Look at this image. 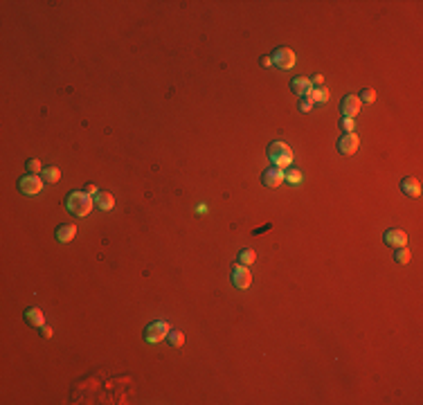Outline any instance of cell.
<instances>
[{"label": "cell", "instance_id": "obj_1", "mask_svg": "<svg viewBox=\"0 0 423 405\" xmlns=\"http://www.w3.org/2000/svg\"><path fill=\"white\" fill-rule=\"evenodd\" d=\"M63 207L74 216H88L95 207V198L86 191H72V194H68Z\"/></svg>", "mask_w": 423, "mask_h": 405}, {"label": "cell", "instance_id": "obj_2", "mask_svg": "<svg viewBox=\"0 0 423 405\" xmlns=\"http://www.w3.org/2000/svg\"><path fill=\"white\" fill-rule=\"evenodd\" d=\"M268 158L273 162L275 167H288L293 162V149L288 147L286 142H273L270 147H268Z\"/></svg>", "mask_w": 423, "mask_h": 405}, {"label": "cell", "instance_id": "obj_3", "mask_svg": "<svg viewBox=\"0 0 423 405\" xmlns=\"http://www.w3.org/2000/svg\"><path fill=\"white\" fill-rule=\"evenodd\" d=\"M171 327L167 322H162V320H156V322H151L149 327L144 329V340L149 342V345H158V342H162L167 336H169Z\"/></svg>", "mask_w": 423, "mask_h": 405}, {"label": "cell", "instance_id": "obj_4", "mask_svg": "<svg viewBox=\"0 0 423 405\" xmlns=\"http://www.w3.org/2000/svg\"><path fill=\"white\" fill-rule=\"evenodd\" d=\"M273 63L277 65V68H282V70H291V68H295V61H297V57H295V52H293L291 48H277L273 52Z\"/></svg>", "mask_w": 423, "mask_h": 405}, {"label": "cell", "instance_id": "obj_5", "mask_svg": "<svg viewBox=\"0 0 423 405\" xmlns=\"http://www.w3.org/2000/svg\"><path fill=\"white\" fill-rule=\"evenodd\" d=\"M43 185H45V180H43V178H39V176H34V174H29V176H25V178H20V180H18V189L23 191L25 196L41 194Z\"/></svg>", "mask_w": 423, "mask_h": 405}, {"label": "cell", "instance_id": "obj_6", "mask_svg": "<svg viewBox=\"0 0 423 405\" xmlns=\"http://www.w3.org/2000/svg\"><path fill=\"white\" fill-rule=\"evenodd\" d=\"M360 147V137L356 135V133H345V135L338 140V151L342 153V156H354L356 151H358Z\"/></svg>", "mask_w": 423, "mask_h": 405}, {"label": "cell", "instance_id": "obj_7", "mask_svg": "<svg viewBox=\"0 0 423 405\" xmlns=\"http://www.w3.org/2000/svg\"><path fill=\"white\" fill-rule=\"evenodd\" d=\"M232 284L237 288H250V284H252V275H250V270H248V266H234L232 268Z\"/></svg>", "mask_w": 423, "mask_h": 405}, {"label": "cell", "instance_id": "obj_8", "mask_svg": "<svg viewBox=\"0 0 423 405\" xmlns=\"http://www.w3.org/2000/svg\"><path fill=\"white\" fill-rule=\"evenodd\" d=\"M261 182L266 187H273L275 189V187H279L284 182V171L279 169V167H268V169L261 174Z\"/></svg>", "mask_w": 423, "mask_h": 405}, {"label": "cell", "instance_id": "obj_9", "mask_svg": "<svg viewBox=\"0 0 423 405\" xmlns=\"http://www.w3.org/2000/svg\"><path fill=\"white\" fill-rule=\"evenodd\" d=\"M360 99L356 97V95H347L345 99H342V104H340V111H342V115L345 117H349V119H354L356 115L360 113Z\"/></svg>", "mask_w": 423, "mask_h": 405}, {"label": "cell", "instance_id": "obj_10", "mask_svg": "<svg viewBox=\"0 0 423 405\" xmlns=\"http://www.w3.org/2000/svg\"><path fill=\"white\" fill-rule=\"evenodd\" d=\"M383 239H385V243L392 245V248H405V243H408V234H405L403 230H399V228L387 230Z\"/></svg>", "mask_w": 423, "mask_h": 405}, {"label": "cell", "instance_id": "obj_11", "mask_svg": "<svg viewBox=\"0 0 423 405\" xmlns=\"http://www.w3.org/2000/svg\"><path fill=\"white\" fill-rule=\"evenodd\" d=\"M291 90L295 95H300V97H308V93L313 90V86H311V79H306V77H295L291 81Z\"/></svg>", "mask_w": 423, "mask_h": 405}, {"label": "cell", "instance_id": "obj_12", "mask_svg": "<svg viewBox=\"0 0 423 405\" xmlns=\"http://www.w3.org/2000/svg\"><path fill=\"white\" fill-rule=\"evenodd\" d=\"M401 189H403V194H405V196H412V198H419V196H421V182H419L417 178L408 176V178H403V180H401Z\"/></svg>", "mask_w": 423, "mask_h": 405}, {"label": "cell", "instance_id": "obj_13", "mask_svg": "<svg viewBox=\"0 0 423 405\" xmlns=\"http://www.w3.org/2000/svg\"><path fill=\"white\" fill-rule=\"evenodd\" d=\"M74 236H77V225L63 223L57 228V241H61V243H70Z\"/></svg>", "mask_w": 423, "mask_h": 405}, {"label": "cell", "instance_id": "obj_14", "mask_svg": "<svg viewBox=\"0 0 423 405\" xmlns=\"http://www.w3.org/2000/svg\"><path fill=\"white\" fill-rule=\"evenodd\" d=\"M25 320H27V324H32V327H43L45 324V315L41 308H27L25 311Z\"/></svg>", "mask_w": 423, "mask_h": 405}, {"label": "cell", "instance_id": "obj_15", "mask_svg": "<svg viewBox=\"0 0 423 405\" xmlns=\"http://www.w3.org/2000/svg\"><path fill=\"white\" fill-rule=\"evenodd\" d=\"M95 205L99 207V210H113L115 207V198H113V194H108V191H99L97 196H95Z\"/></svg>", "mask_w": 423, "mask_h": 405}, {"label": "cell", "instance_id": "obj_16", "mask_svg": "<svg viewBox=\"0 0 423 405\" xmlns=\"http://www.w3.org/2000/svg\"><path fill=\"white\" fill-rule=\"evenodd\" d=\"M41 178H43L45 182H50V185H54V182L61 180V169H59V167H45Z\"/></svg>", "mask_w": 423, "mask_h": 405}, {"label": "cell", "instance_id": "obj_17", "mask_svg": "<svg viewBox=\"0 0 423 405\" xmlns=\"http://www.w3.org/2000/svg\"><path fill=\"white\" fill-rule=\"evenodd\" d=\"M254 259H257V254H254V250H250V248H243L241 252H239V264L241 266L254 264Z\"/></svg>", "mask_w": 423, "mask_h": 405}, {"label": "cell", "instance_id": "obj_18", "mask_svg": "<svg viewBox=\"0 0 423 405\" xmlns=\"http://www.w3.org/2000/svg\"><path fill=\"white\" fill-rule=\"evenodd\" d=\"M169 342H171V347H176V349H180V347L185 345V333L182 331H169Z\"/></svg>", "mask_w": 423, "mask_h": 405}, {"label": "cell", "instance_id": "obj_19", "mask_svg": "<svg viewBox=\"0 0 423 405\" xmlns=\"http://www.w3.org/2000/svg\"><path fill=\"white\" fill-rule=\"evenodd\" d=\"M308 99H311V102H322V104H324L326 99H329V90H326V88H315V90H311V93H308Z\"/></svg>", "mask_w": 423, "mask_h": 405}, {"label": "cell", "instance_id": "obj_20", "mask_svg": "<svg viewBox=\"0 0 423 405\" xmlns=\"http://www.w3.org/2000/svg\"><path fill=\"white\" fill-rule=\"evenodd\" d=\"M284 180H288L291 185H300L302 174L297 169H288V171H284Z\"/></svg>", "mask_w": 423, "mask_h": 405}, {"label": "cell", "instance_id": "obj_21", "mask_svg": "<svg viewBox=\"0 0 423 405\" xmlns=\"http://www.w3.org/2000/svg\"><path fill=\"white\" fill-rule=\"evenodd\" d=\"M360 102H365V104H374L376 102V90L374 88H363L360 90Z\"/></svg>", "mask_w": 423, "mask_h": 405}, {"label": "cell", "instance_id": "obj_22", "mask_svg": "<svg viewBox=\"0 0 423 405\" xmlns=\"http://www.w3.org/2000/svg\"><path fill=\"white\" fill-rule=\"evenodd\" d=\"M27 171L29 174H34V176H39V174H43V167H41V162L36 160V158H29L27 160Z\"/></svg>", "mask_w": 423, "mask_h": 405}, {"label": "cell", "instance_id": "obj_23", "mask_svg": "<svg viewBox=\"0 0 423 405\" xmlns=\"http://www.w3.org/2000/svg\"><path fill=\"white\" fill-rule=\"evenodd\" d=\"M396 261H399V264H410V259H412V254H410V250L408 248H399L396 250Z\"/></svg>", "mask_w": 423, "mask_h": 405}, {"label": "cell", "instance_id": "obj_24", "mask_svg": "<svg viewBox=\"0 0 423 405\" xmlns=\"http://www.w3.org/2000/svg\"><path fill=\"white\" fill-rule=\"evenodd\" d=\"M311 106H313V102L308 97H302L300 99V111L302 113H308V111H311Z\"/></svg>", "mask_w": 423, "mask_h": 405}, {"label": "cell", "instance_id": "obj_25", "mask_svg": "<svg viewBox=\"0 0 423 405\" xmlns=\"http://www.w3.org/2000/svg\"><path fill=\"white\" fill-rule=\"evenodd\" d=\"M322 83H324V77H322V74H313L311 86H317V88H322Z\"/></svg>", "mask_w": 423, "mask_h": 405}, {"label": "cell", "instance_id": "obj_26", "mask_svg": "<svg viewBox=\"0 0 423 405\" xmlns=\"http://www.w3.org/2000/svg\"><path fill=\"white\" fill-rule=\"evenodd\" d=\"M342 128H345L347 133H351V131H354V119L345 117V119H342Z\"/></svg>", "mask_w": 423, "mask_h": 405}, {"label": "cell", "instance_id": "obj_27", "mask_svg": "<svg viewBox=\"0 0 423 405\" xmlns=\"http://www.w3.org/2000/svg\"><path fill=\"white\" fill-rule=\"evenodd\" d=\"M86 194L97 196V194H99V191H97V185H93V182H88V185H86Z\"/></svg>", "mask_w": 423, "mask_h": 405}, {"label": "cell", "instance_id": "obj_28", "mask_svg": "<svg viewBox=\"0 0 423 405\" xmlns=\"http://www.w3.org/2000/svg\"><path fill=\"white\" fill-rule=\"evenodd\" d=\"M41 336H43V338H52L54 331H52L50 327H45V324H43V327H41Z\"/></svg>", "mask_w": 423, "mask_h": 405}, {"label": "cell", "instance_id": "obj_29", "mask_svg": "<svg viewBox=\"0 0 423 405\" xmlns=\"http://www.w3.org/2000/svg\"><path fill=\"white\" fill-rule=\"evenodd\" d=\"M261 65H263V68H268V65H273V59H270V57H263V59H261Z\"/></svg>", "mask_w": 423, "mask_h": 405}]
</instances>
